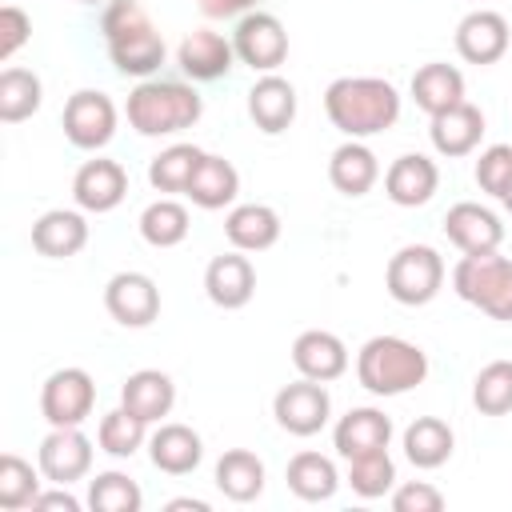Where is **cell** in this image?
Segmentation results:
<instances>
[{"label": "cell", "instance_id": "cell-20", "mask_svg": "<svg viewBox=\"0 0 512 512\" xmlns=\"http://www.w3.org/2000/svg\"><path fill=\"white\" fill-rule=\"evenodd\" d=\"M292 364H296L300 376L328 384V380H336V376L348 372V348H344V340H340L336 332L308 328V332H300L296 344H292Z\"/></svg>", "mask_w": 512, "mask_h": 512}, {"label": "cell", "instance_id": "cell-42", "mask_svg": "<svg viewBox=\"0 0 512 512\" xmlns=\"http://www.w3.org/2000/svg\"><path fill=\"white\" fill-rule=\"evenodd\" d=\"M28 36H32L28 12L16 8V4H4V8H0V60H12V56L28 44Z\"/></svg>", "mask_w": 512, "mask_h": 512}, {"label": "cell", "instance_id": "cell-5", "mask_svg": "<svg viewBox=\"0 0 512 512\" xmlns=\"http://www.w3.org/2000/svg\"><path fill=\"white\" fill-rule=\"evenodd\" d=\"M452 288L460 300L480 308L492 320H512V260L500 252H476L460 256L452 268Z\"/></svg>", "mask_w": 512, "mask_h": 512}, {"label": "cell", "instance_id": "cell-15", "mask_svg": "<svg viewBox=\"0 0 512 512\" xmlns=\"http://www.w3.org/2000/svg\"><path fill=\"white\" fill-rule=\"evenodd\" d=\"M128 196V172L116 160H84L80 172L72 176V200L84 212H112Z\"/></svg>", "mask_w": 512, "mask_h": 512}, {"label": "cell", "instance_id": "cell-48", "mask_svg": "<svg viewBox=\"0 0 512 512\" xmlns=\"http://www.w3.org/2000/svg\"><path fill=\"white\" fill-rule=\"evenodd\" d=\"M80 4H96V0H80Z\"/></svg>", "mask_w": 512, "mask_h": 512}, {"label": "cell", "instance_id": "cell-36", "mask_svg": "<svg viewBox=\"0 0 512 512\" xmlns=\"http://www.w3.org/2000/svg\"><path fill=\"white\" fill-rule=\"evenodd\" d=\"M188 208L176 204V200H156L140 212V236L152 244V248H176L184 236H188Z\"/></svg>", "mask_w": 512, "mask_h": 512}, {"label": "cell", "instance_id": "cell-4", "mask_svg": "<svg viewBox=\"0 0 512 512\" xmlns=\"http://www.w3.org/2000/svg\"><path fill=\"white\" fill-rule=\"evenodd\" d=\"M428 376V356L420 344L404 336H372L356 352V380L372 396H400L424 384Z\"/></svg>", "mask_w": 512, "mask_h": 512}, {"label": "cell", "instance_id": "cell-19", "mask_svg": "<svg viewBox=\"0 0 512 512\" xmlns=\"http://www.w3.org/2000/svg\"><path fill=\"white\" fill-rule=\"evenodd\" d=\"M436 184H440V168H436L428 156H420V152L396 156V160L388 164V172H384V192H388V200L400 204V208H420V204H428L432 192H436Z\"/></svg>", "mask_w": 512, "mask_h": 512}, {"label": "cell", "instance_id": "cell-3", "mask_svg": "<svg viewBox=\"0 0 512 512\" xmlns=\"http://www.w3.org/2000/svg\"><path fill=\"white\" fill-rule=\"evenodd\" d=\"M204 112V100L184 80H140L128 92L124 116L140 136H172L180 128H192Z\"/></svg>", "mask_w": 512, "mask_h": 512}, {"label": "cell", "instance_id": "cell-1", "mask_svg": "<svg viewBox=\"0 0 512 512\" xmlns=\"http://www.w3.org/2000/svg\"><path fill=\"white\" fill-rule=\"evenodd\" d=\"M324 112L348 140H364L400 120V92L384 76H340L324 88Z\"/></svg>", "mask_w": 512, "mask_h": 512}, {"label": "cell", "instance_id": "cell-28", "mask_svg": "<svg viewBox=\"0 0 512 512\" xmlns=\"http://www.w3.org/2000/svg\"><path fill=\"white\" fill-rule=\"evenodd\" d=\"M412 100L428 116H440V112L456 108L464 100V76H460V68L440 64V60L416 68V76H412Z\"/></svg>", "mask_w": 512, "mask_h": 512}, {"label": "cell", "instance_id": "cell-2", "mask_svg": "<svg viewBox=\"0 0 512 512\" xmlns=\"http://www.w3.org/2000/svg\"><path fill=\"white\" fill-rule=\"evenodd\" d=\"M100 32H104L116 72L148 80L164 64V36L156 32V24L136 0H108L100 16Z\"/></svg>", "mask_w": 512, "mask_h": 512}, {"label": "cell", "instance_id": "cell-14", "mask_svg": "<svg viewBox=\"0 0 512 512\" xmlns=\"http://www.w3.org/2000/svg\"><path fill=\"white\" fill-rule=\"evenodd\" d=\"M444 236L464 252V256H476V252H496L500 240H504V224L492 208L484 204H452L448 216H444Z\"/></svg>", "mask_w": 512, "mask_h": 512}, {"label": "cell", "instance_id": "cell-11", "mask_svg": "<svg viewBox=\"0 0 512 512\" xmlns=\"http://www.w3.org/2000/svg\"><path fill=\"white\" fill-rule=\"evenodd\" d=\"M104 308L124 328H148L160 316V288L144 272H116L104 284Z\"/></svg>", "mask_w": 512, "mask_h": 512}, {"label": "cell", "instance_id": "cell-46", "mask_svg": "<svg viewBox=\"0 0 512 512\" xmlns=\"http://www.w3.org/2000/svg\"><path fill=\"white\" fill-rule=\"evenodd\" d=\"M180 508H192V512H208V500H192V496L168 500V512H180Z\"/></svg>", "mask_w": 512, "mask_h": 512}, {"label": "cell", "instance_id": "cell-38", "mask_svg": "<svg viewBox=\"0 0 512 512\" xmlns=\"http://www.w3.org/2000/svg\"><path fill=\"white\" fill-rule=\"evenodd\" d=\"M140 504H144V492L124 472H100L88 484V508L92 512H140Z\"/></svg>", "mask_w": 512, "mask_h": 512}, {"label": "cell", "instance_id": "cell-47", "mask_svg": "<svg viewBox=\"0 0 512 512\" xmlns=\"http://www.w3.org/2000/svg\"><path fill=\"white\" fill-rule=\"evenodd\" d=\"M500 204H504V208H508V212H512V188H508V192H504V200H500Z\"/></svg>", "mask_w": 512, "mask_h": 512}, {"label": "cell", "instance_id": "cell-31", "mask_svg": "<svg viewBox=\"0 0 512 512\" xmlns=\"http://www.w3.org/2000/svg\"><path fill=\"white\" fill-rule=\"evenodd\" d=\"M216 488L236 504L256 500L264 492V460L248 448H228L216 460Z\"/></svg>", "mask_w": 512, "mask_h": 512}, {"label": "cell", "instance_id": "cell-33", "mask_svg": "<svg viewBox=\"0 0 512 512\" xmlns=\"http://www.w3.org/2000/svg\"><path fill=\"white\" fill-rule=\"evenodd\" d=\"M44 100V84L36 72L28 68H4L0 72V120L4 124H20L28 120Z\"/></svg>", "mask_w": 512, "mask_h": 512}, {"label": "cell", "instance_id": "cell-18", "mask_svg": "<svg viewBox=\"0 0 512 512\" xmlns=\"http://www.w3.org/2000/svg\"><path fill=\"white\" fill-rule=\"evenodd\" d=\"M388 440H392V420L380 408H348L332 428V444L344 460L384 452Z\"/></svg>", "mask_w": 512, "mask_h": 512}, {"label": "cell", "instance_id": "cell-41", "mask_svg": "<svg viewBox=\"0 0 512 512\" xmlns=\"http://www.w3.org/2000/svg\"><path fill=\"white\" fill-rule=\"evenodd\" d=\"M476 184L488 196L504 200V192L512 188V144H492V148L480 152V160H476Z\"/></svg>", "mask_w": 512, "mask_h": 512}, {"label": "cell", "instance_id": "cell-32", "mask_svg": "<svg viewBox=\"0 0 512 512\" xmlns=\"http://www.w3.org/2000/svg\"><path fill=\"white\" fill-rule=\"evenodd\" d=\"M284 480H288V488H292L300 500H308V504L332 500L336 488H340V472H336V464H332L328 456H320V452H296V456L288 460Z\"/></svg>", "mask_w": 512, "mask_h": 512}, {"label": "cell", "instance_id": "cell-7", "mask_svg": "<svg viewBox=\"0 0 512 512\" xmlns=\"http://www.w3.org/2000/svg\"><path fill=\"white\" fill-rule=\"evenodd\" d=\"M96 408V384L84 368H56L40 388V412L52 428H80Z\"/></svg>", "mask_w": 512, "mask_h": 512}, {"label": "cell", "instance_id": "cell-35", "mask_svg": "<svg viewBox=\"0 0 512 512\" xmlns=\"http://www.w3.org/2000/svg\"><path fill=\"white\" fill-rule=\"evenodd\" d=\"M144 436H148V424H144L140 416H132L124 404L112 408V412H104V416H100V428H96L100 448H104L108 456H116V460L136 456L140 444H144Z\"/></svg>", "mask_w": 512, "mask_h": 512}, {"label": "cell", "instance_id": "cell-27", "mask_svg": "<svg viewBox=\"0 0 512 512\" xmlns=\"http://www.w3.org/2000/svg\"><path fill=\"white\" fill-rule=\"evenodd\" d=\"M224 236L240 252H264L280 240V216L268 204H236L224 220Z\"/></svg>", "mask_w": 512, "mask_h": 512}, {"label": "cell", "instance_id": "cell-37", "mask_svg": "<svg viewBox=\"0 0 512 512\" xmlns=\"http://www.w3.org/2000/svg\"><path fill=\"white\" fill-rule=\"evenodd\" d=\"M472 404L484 416H504L512 412V360H492L476 372L472 380Z\"/></svg>", "mask_w": 512, "mask_h": 512}, {"label": "cell", "instance_id": "cell-45", "mask_svg": "<svg viewBox=\"0 0 512 512\" xmlns=\"http://www.w3.org/2000/svg\"><path fill=\"white\" fill-rule=\"evenodd\" d=\"M32 508H64V512H80V500L68 492V484H56L52 492H40L32 500Z\"/></svg>", "mask_w": 512, "mask_h": 512}, {"label": "cell", "instance_id": "cell-16", "mask_svg": "<svg viewBox=\"0 0 512 512\" xmlns=\"http://www.w3.org/2000/svg\"><path fill=\"white\" fill-rule=\"evenodd\" d=\"M176 64H180V72H184L188 80H220V76L232 72L236 48H232V40H224L220 32L196 28V32H188V36L180 40Z\"/></svg>", "mask_w": 512, "mask_h": 512}, {"label": "cell", "instance_id": "cell-25", "mask_svg": "<svg viewBox=\"0 0 512 512\" xmlns=\"http://www.w3.org/2000/svg\"><path fill=\"white\" fill-rule=\"evenodd\" d=\"M148 456L168 476H188L204 460V440L188 424H160L148 440Z\"/></svg>", "mask_w": 512, "mask_h": 512}, {"label": "cell", "instance_id": "cell-17", "mask_svg": "<svg viewBox=\"0 0 512 512\" xmlns=\"http://www.w3.org/2000/svg\"><path fill=\"white\" fill-rule=\"evenodd\" d=\"M204 292L216 308H244L256 292V268L248 256L236 252H220L212 256V264L204 268Z\"/></svg>", "mask_w": 512, "mask_h": 512}, {"label": "cell", "instance_id": "cell-43", "mask_svg": "<svg viewBox=\"0 0 512 512\" xmlns=\"http://www.w3.org/2000/svg\"><path fill=\"white\" fill-rule=\"evenodd\" d=\"M392 508L396 512H440L444 496L432 484H424V480H408V484H400L392 492Z\"/></svg>", "mask_w": 512, "mask_h": 512}, {"label": "cell", "instance_id": "cell-21", "mask_svg": "<svg viewBox=\"0 0 512 512\" xmlns=\"http://www.w3.org/2000/svg\"><path fill=\"white\" fill-rule=\"evenodd\" d=\"M248 116H252V124H256L260 132L280 136V132L296 120V88H292L284 76L264 72V76L252 84V92H248Z\"/></svg>", "mask_w": 512, "mask_h": 512}, {"label": "cell", "instance_id": "cell-23", "mask_svg": "<svg viewBox=\"0 0 512 512\" xmlns=\"http://www.w3.org/2000/svg\"><path fill=\"white\" fill-rule=\"evenodd\" d=\"M120 404H124L132 416H140L144 424H156V420H164V416L172 412V404H176V384H172V376L160 372V368H140V372H132V376L124 380Z\"/></svg>", "mask_w": 512, "mask_h": 512}, {"label": "cell", "instance_id": "cell-22", "mask_svg": "<svg viewBox=\"0 0 512 512\" xmlns=\"http://www.w3.org/2000/svg\"><path fill=\"white\" fill-rule=\"evenodd\" d=\"M428 136H432V148H436L440 156L460 160V156H468V152L480 144V136H484V112H480L476 104L460 100L456 108L432 116Z\"/></svg>", "mask_w": 512, "mask_h": 512}, {"label": "cell", "instance_id": "cell-26", "mask_svg": "<svg viewBox=\"0 0 512 512\" xmlns=\"http://www.w3.org/2000/svg\"><path fill=\"white\" fill-rule=\"evenodd\" d=\"M328 180L344 196H364L380 180V160L364 140H344L328 160Z\"/></svg>", "mask_w": 512, "mask_h": 512}, {"label": "cell", "instance_id": "cell-12", "mask_svg": "<svg viewBox=\"0 0 512 512\" xmlns=\"http://www.w3.org/2000/svg\"><path fill=\"white\" fill-rule=\"evenodd\" d=\"M36 464H40L44 480H52V484L84 480L88 468H92V440H88L80 428H52V432L40 440Z\"/></svg>", "mask_w": 512, "mask_h": 512}, {"label": "cell", "instance_id": "cell-10", "mask_svg": "<svg viewBox=\"0 0 512 512\" xmlns=\"http://www.w3.org/2000/svg\"><path fill=\"white\" fill-rule=\"evenodd\" d=\"M272 416L284 432L292 436H316L328 416H332V396L320 380H296V384H284L272 400Z\"/></svg>", "mask_w": 512, "mask_h": 512}, {"label": "cell", "instance_id": "cell-44", "mask_svg": "<svg viewBox=\"0 0 512 512\" xmlns=\"http://www.w3.org/2000/svg\"><path fill=\"white\" fill-rule=\"evenodd\" d=\"M196 4L208 20H228V16H244L256 8V0H196Z\"/></svg>", "mask_w": 512, "mask_h": 512}, {"label": "cell", "instance_id": "cell-8", "mask_svg": "<svg viewBox=\"0 0 512 512\" xmlns=\"http://www.w3.org/2000/svg\"><path fill=\"white\" fill-rule=\"evenodd\" d=\"M232 48L252 72H276L288 56V32L272 12H244L232 32Z\"/></svg>", "mask_w": 512, "mask_h": 512}, {"label": "cell", "instance_id": "cell-13", "mask_svg": "<svg viewBox=\"0 0 512 512\" xmlns=\"http://www.w3.org/2000/svg\"><path fill=\"white\" fill-rule=\"evenodd\" d=\"M508 20L492 8H476L468 12L460 24H456V52L468 60V64H496L504 52H508Z\"/></svg>", "mask_w": 512, "mask_h": 512}, {"label": "cell", "instance_id": "cell-30", "mask_svg": "<svg viewBox=\"0 0 512 512\" xmlns=\"http://www.w3.org/2000/svg\"><path fill=\"white\" fill-rule=\"evenodd\" d=\"M452 444H456V436H452V428L440 416H416L404 428V456H408V464H416L424 472L448 464Z\"/></svg>", "mask_w": 512, "mask_h": 512}, {"label": "cell", "instance_id": "cell-34", "mask_svg": "<svg viewBox=\"0 0 512 512\" xmlns=\"http://www.w3.org/2000/svg\"><path fill=\"white\" fill-rule=\"evenodd\" d=\"M200 160H204V152L196 144H172L148 164V180H152L156 192H188L192 172L200 168Z\"/></svg>", "mask_w": 512, "mask_h": 512}, {"label": "cell", "instance_id": "cell-6", "mask_svg": "<svg viewBox=\"0 0 512 512\" xmlns=\"http://www.w3.org/2000/svg\"><path fill=\"white\" fill-rule=\"evenodd\" d=\"M384 284H388V296H392L396 304L420 308V304L436 300V292H440V284H444V260H440V252L428 248V244H404V248L388 260Z\"/></svg>", "mask_w": 512, "mask_h": 512}, {"label": "cell", "instance_id": "cell-9", "mask_svg": "<svg viewBox=\"0 0 512 512\" xmlns=\"http://www.w3.org/2000/svg\"><path fill=\"white\" fill-rule=\"evenodd\" d=\"M60 120H64V136L84 152H96L116 136V104L96 88L72 92Z\"/></svg>", "mask_w": 512, "mask_h": 512}, {"label": "cell", "instance_id": "cell-39", "mask_svg": "<svg viewBox=\"0 0 512 512\" xmlns=\"http://www.w3.org/2000/svg\"><path fill=\"white\" fill-rule=\"evenodd\" d=\"M40 476L28 460H20L16 452H4L0 456V508H8V512L28 508L40 496Z\"/></svg>", "mask_w": 512, "mask_h": 512}, {"label": "cell", "instance_id": "cell-29", "mask_svg": "<svg viewBox=\"0 0 512 512\" xmlns=\"http://www.w3.org/2000/svg\"><path fill=\"white\" fill-rule=\"evenodd\" d=\"M236 192H240V172L232 168V160L204 152V160H200V168L192 172V184H188V192H184V196H188L196 208L216 212V208L232 204V200H236Z\"/></svg>", "mask_w": 512, "mask_h": 512}, {"label": "cell", "instance_id": "cell-24", "mask_svg": "<svg viewBox=\"0 0 512 512\" xmlns=\"http://www.w3.org/2000/svg\"><path fill=\"white\" fill-rule=\"evenodd\" d=\"M88 244V220L72 208H52L32 224V248L52 260H68Z\"/></svg>", "mask_w": 512, "mask_h": 512}, {"label": "cell", "instance_id": "cell-40", "mask_svg": "<svg viewBox=\"0 0 512 512\" xmlns=\"http://www.w3.org/2000/svg\"><path fill=\"white\" fill-rule=\"evenodd\" d=\"M348 484H352V492L364 496V500H376V496L392 492V488H396V464H392L388 448L348 460Z\"/></svg>", "mask_w": 512, "mask_h": 512}]
</instances>
